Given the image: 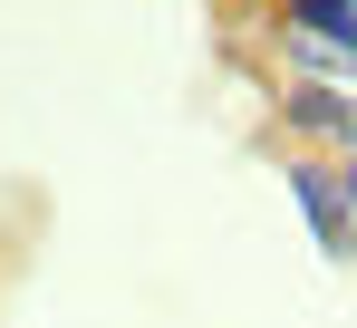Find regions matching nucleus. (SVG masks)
I'll return each instance as SVG.
<instances>
[{
	"label": "nucleus",
	"instance_id": "f257e3e1",
	"mask_svg": "<svg viewBox=\"0 0 357 328\" xmlns=\"http://www.w3.org/2000/svg\"><path fill=\"white\" fill-rule=\"evenodd\" d=\"M280 184H290V203H299V222H309V241H319L328 261H357V213H348V193H338V164H290Z\"/></svg>",
	"mask_w": 357,
	"mask_h": 328
},
{
	"label": "nucleus",
	"instance_id": "f03ea898",
	"mask_svg": "<svg viewBox=\"0 0 357 328\" xmlns=\"http://www.w3.org/2000/svg\"><path fill=\"white\" fill-rule=\"evenodd\" d=\"M290 39H338V49H357V0H290Z\"/></svg>",
	"mask_w": 357,
	"mask_h": 328
},
{
	"label": "nucleus",
	"instance_id": "7ed1b4c3",
	"mask_svg": "<svg viewBox=\"0 0 357 328\" xmlns=\"http://www.w3.org/2000/svg\"><path fill=\"white\" fill-rule=\"evenodd\" d=\"M328 135H338V155H357V97H338V126Z\"/></svg>",
	"mask_w": 357,
	"mask_h": 328
},
{
	"label": "nucleus",
	"instance_id": "20e7f679",
	"mask_svg": "<svg viewBox=\"0 0 357 328\" xmlns=\"http://www.w3.org/2000/svg\"><path fill=\"white\" fill-rule=\"evenodd\" d=\"M338 193H348V213H357V155H348V164H338Z\"/></svg>",
	"mask_w": 357,
	"mask_h": 328
}]
</instances>
